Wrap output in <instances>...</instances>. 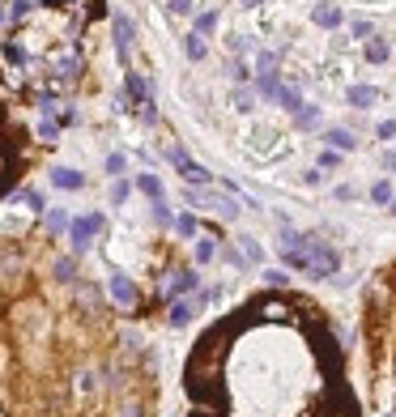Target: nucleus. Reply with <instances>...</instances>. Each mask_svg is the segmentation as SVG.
I'll use <instances>...</instances> for the list:
<instances>
[{"label":"nucleus","mask_w":396,"mask_h":417,"mask_svg":"<svg viewBox=\"0 0 396 417\" xmlns=\"http://www.w3.org/2000/svg\"><path fill=\"white\" fill-rule=\"evenodd\" d=\"M188 201L192 205H209L217 217H226V222H235V217H239V205L230 201V196H217V192H205V187H196V192L188 187Z\"/></svg>","instance_id":"nucleus-1"},{"label":"nucleus","mask_w":396,"mask_h":417,"mask_svg":"<svg viewBox=\"0 0 396 417\" xmlns=\"http://www.w3.org/2000/svg\"><path fill=\"white\" fill-rule=\"evenodd\" d=\"M103 230V213H86V217H77V222L68 226V238H72V252H86L90 247V238Z\"/></svg>","instance_id":"nucleus-2"},{"label":"nucleus","mask_w":396,"mask_h":417,"mask_svg":"<svg viewBox=\"0 0 396 417\" xmlns=\"http://www.w3.org/2000/svg\"><path fill=\"white\" fill-rule=\"evenodd\" d=\"M307 256H311V273H315V277H333L337 268H341L337 247H328V243H319V238L311 243V252H307Z\"/></svg>","instance_id":"nucleus-3"},{"label":"nucleus","mask_w":396,"mask_h":417,"mask_svg":"<svg viewBox=\"0 0 396 417\" xmlns=\"http://www.w3.org/2000/svg\"><path fill=\"white\" fill-rule=\"evenodd\" d=\"M123 94H128V103H154V90H150V81L141 77V72H128V77H123Z\"/></svg>","instance_id":"nucleus-4"},{"label":"nucleus","mask_w":396,"mask_h":417,"mask_svg":"<svg viewBox=\"0 0 396 417\" xmlns=\"http://www.w3.org/2000/svg\"><path fill=\"white\" fill-rule=\"evenodd\" d=\"M52 183H56L60 192H81V187H86V175H81V170H72V166H56V170H52Z\"/></svg>","instance_id":"nucleus-5"},{"label":"nucleus","mask_w":396,"mask_h":417,"mask_svg":"<svg viewBox=\"0 0 396 417\" xmlns=\"http://www.w3.org/2000/svg\"><path fill=\"white\" fill-rule=\"evenodd\" d=\"M196 289V273L192 268H184V273H170V281L162 285V298H179V294Z\"/></svg>","instance_id":"nucleus-6"},{"label":"nucleus","mask_w":396,"mask_h":417,"mask_svg":"<svg viewBox=\"0 0 396 417\" xmlns=\"http://www.w3.org/2000/svg\"><path fill=\"white\" fill-rule=\"evenodd\" d=\"M324 141H328V150H337V154L358 150V136H354L350 128H328V132H324Z\"/></svg>","instance_id":"nucleus-7"},{"label":"nucleus","mask_w":396,"mask_h":417,"mask_svg":"<svg viewBox=\"0 0 396 417\" xmlns=\"http://www.w3.org/2000/svg\"><path fill=\"white\" fill-rule=\"evenodd\" d=\"M111 298H115L119 307H137V285H132L128 277L115 273V277H111Z\"/></svg>","instance_id":"nucleus-8"},{"label":"nucleus","mask_w":396,"mask_h":417,"mask_svg":"<svg viewBox=\"0 0 396 417\" xmlns=\"http://www.w3.org/2000/svg\"><path fill=\"white\" fill-rule=\"evenodd\" d=\"M52 72H56L60 81H72V77H77V72H81V56H77V52H64V56H56Z\"/></svg>","instance_id":"nucleus-9"},{"label":"nucleus","mask_w":396,"mask_h":417,"mask_svg":"<svg viewBox=\"0 0 396 417\" xmlns=\"http://www.w3.org/2000/svg\"><path fill=\"white\" fill-rule=\"evenodd\" d=\"M281 81H277V72H260V77H256V94L260 98H268V103H281Z\"/></svg>","instance_id":"nucleus-10"},{"label":"nucleus","mask_w":396,"mask_h":417,"mask_svg":"<svg viewBox=\"0 0 396 417\" xmlns=\"http://www.w3.org/2000/svg\"><path fill=\"white\" fill-rule=\"evenodd\" d=\"M345 98H350V107L366 111V107L379 103V90H375V85H350V94H345Z\"/></svg>","instance_id":"nucleus-11"},{"label":"nucleus","mask_w":396,"mask_h":417,"mask_svg":"<svg viewBox=\"0 0 396 417\" xmlns=\"http://www.w3.org/2000/svg\"><path fill=\"white\" fill-rule=\"evenodd\" d=\"M115 52H119V60H128V52H132V21L128 17H115Z\"/></svg>","instance_id":"nucleus-12"},{"label":"nucleus","mask_w":396,"mask_h":417,"mask_svg":"<svg viewBox=\"0 0 396 417\" xmlns=\"http://www.w3.org/2000/svg\"><path fill=\"white\" fill-rule=\"evenodd\" d=\"M179 175L188 179V187H192V183H196V187H205V183L213 179V175H209V170H205L201 162H192V158H184V162H179Z\"/></svg>","instance_id":"nucleus-13"},{"label":"nucleus","mask_w":396,"mask_h":417,"mask_svg":"<svg viewBox=\"0 0 396 417\" xmlns=\"http://www.w3.org/2000/svg\"><path fill=\"white\" fill-rule=\"evenodd\" d=\"M311 17H315V26H328V30H333V26H341V21H345L337 5H315V13H311Z\"/></svg>","instance_id":"nucleus-14"},{"label":"nucleus","mask_w":396,"mask_h":417,"mask_svg":"<svg viewBox=\"0 0 396 417\" xmlns=\"http://www.w3.org/2000/svg\"><path fill=\"white\" fill-rule=\"evenodd\" d=\"M137 187L150 196V201H162V179L158 175H137Z\"/></svg>","instance_id":"nucleus-15"},{"label":"nucleus","mask_w":396,"mask_h":417,"mask_svg":"<svg viewBox=\"0 0 396 417\" xmlns=\"http://www.w3.org/2000/svg\"><path fill=\"white\" fill-rule=\"evenodd\" d=\"M184 52H188V60H205V34L192 30V34L184 39Z\"/></svg>","instance_id":"nucleus-16"},{"label":"nucleus","mask_w":396,"mask_h":417,"mask_svg":"<svg viewBox=\"0 0 396 417\" xmlns=\"http://www.w3.org/2000/svg\"><path fill=\"white\" fill-rule=\"evenodd\" d=\"M388 56H392V52H388L384 39H366V60H370V64H384Z\"/></svg>","instance_id":"nucleus-17"},{"label":"nucleus","mask_w":396,"mask_h":417,"mask_svg":"<svg viewBox=\"0 0 396 417\" xmlns=\"http://www.w3.org/2000/svg\"><path fill=\"white\" fill-rule=\"evenodd\" d=\"M315 124H319V111H315V107L303 103L299 111H294V128H315Z\"/></svg>","instance_id":"nucleus-18"},{"label":"nucleus","mask_w":396,"mask_h":417,"mask_svg":"<svg viewBox=\"0 0 396 417\" xmlns=\"http://www.w3.org/2000/svg\"><path fill=\"white\" fill-rule=\"evenodd\" d=\"M192 311H196V303H175V307H170V315H166V320L175 324V328H184V324L192 320Z\"/></svg>","instance_id":"nucleus-19"},{"label":"nucleus","mask_w":396,"mask_h":417,"mask_svg":"<svg viewBox=\"0 0 396 417\" xmlns=\"http://www.w3.org/2000/svg\"><path fill=\"white\" fill-rule=\"evenodd\" d=\"M72 222H68V213L64 209H47V230H52V234H60V230H68Z\"/></svg>","instance_id":"nucleus-20"},{"label":"nucleus","mask_w":396,"mask_h":417,"mask_svg":"<svg viewBox=\"0 0 396 417\" xmlns=\"http://www.w3.org/2000/svg\"><path fill=\"white\" fill-rule=\"evenodd\" d=\"M56 281H77V260H56Z\"/></svg>","instance_id":"nucleus-21"},{"label":"nucleus","mask_w":396,"mask_h":417,"mask_svg":"<svg viewBox=\"0 0 396 417\" xmlns=\"http://www.w3.org/2000/svg\"><path fill=\"white\" fill-rule=\"evenodd\" d=\"M260 72H277V52H256V77Z\"/></svg>","instance_id":"nucleus-22"},{"label":"nucleus","mask_w":396,"mask_h":417,"mask_svg":"<svg viewBox=\"0 0 396 417\" xmlns=\"http://www.w3.org/2000/svg\"><path fill=\"white\" fill-rule=\"evenodd\" d=\"M235 107H239V111H252V107H256V90L239 85V90H235Z\"/></svg>","instance_id":"nucleus-23"},{"label":"nucleus","mask_w":396,"mask_h":417,"mask_svg":"<svg viewBox=\"0 0 396 417\" xmlns=\"http://www.w3.org/2000/svg\"><path fill=\"white\" fill-rule=\"evenodd\" d=\"M370 201H375V205H392V183H388V179H379L375 187H370Z\"/></svg>","instance_id":"nucleus-24"},{"label":"nucleus","mask_w":396,"mask_h":417,"mask_svg":"<svg viewBox=\"0 0 396 417\" xmlns=\"http://www.w3.org/2000/svg\"><path fill=\"white\" fill-rule=\"evenodd\" d=\"M350 30H354V39H362V43H366V39H375V26H370L366 17H354V21H350Z\"/></svg>","instance_id":"nucleus-25"},{"label":"nucleus","mask_w":396,"mask_h":417,"mask_svg":"<svg viewBox=\"0 0 396 417\" xmlns=\"http://www.w3.org/2000/svg\"><path fill=\"white\" fill-rule=\"evenodd\" d=\"M5 60H9V64H30L26 47H17V43H5Z\"/></svg>","instance_id":"nucleus-26"},{"label":"nucleus","mask_w":396,"mask_h":417,"mask_svg":"<svg viewBox=\"0 0 396 417\" xmlns=\"http://www.w3.org/2000/svg\"><path fill=\"white\" fill-rule=\"evenodd\" d=\"M337 166H341V154L324 145V150H319V170H337Z\"/></svg>","instance_id":"nucleus-27"},{"label":"nucleus","mask_w":396,"mask_h":417,"mask_svg":"<svg viewBox=\"0 0 396 417\" xmlns=\"http://www.w3.org/2000/svg\"><path fill=\"white\" fill-rule=\"evenodd\" d=\"M217 256V247H213V238H201V243H196V260H201V264H209Z\"/></svg>","instance_id":"nucleus-28"},{"label":"nucleus","mask_w":396,"mask_h":417,"mask_svg":"<svg viewBox=\"0 0 396 417\" xmlns=\"http://www.w3.org/2000/svg\"><path fill=\"white\" fill-rule=\"evenodd\" d=\"M217 26V13H196V34H209Z\"/></svg>","instance_id":"nucleus-29"},{"label":"nucleus","mask_w":396,"mask_h":417,"mask_svg":"<svg viewBox=\"0 0 396 417\" xmlns=\"http://www.w3.org/2000/svg\"><path fill=\"white\" fill-rule=\"evenodd\" d=\"M123 170H128V158H123V154H111V158H107V175H123Z\"/></svg>","instance_id":"nucleus-30"},{"label":"nucleus","mask_w":396,"mask_h":417,"mask_svg":"<svg viewBox=\"0 0 396 417\" xmlns=\"http://www.w3.org/2000/svg\"><path fill=\"white\" fill-rule=\"evenodd\" d=\"M128 192H132L128 183H123V179H115V183H111V201H115V205H123V201H128Z\"/></svg>","instance_id":"nucleus-31"},{"label":"nucleus","mask_w":396,"mask_h":417,"mask_svg":"<svg viewBox=\"0 0 396 417\" xmlns=\"http://www.w3.org/2000/svg\"><path fill=\"white\" fill-rule=\"evenodd\" d=\"M166 9H170V13H184V17H188V13H196L192 0H166Z\"/></svg>","instance_id":"nucleus-32"},{"label":"nucleus","mask_w":396,"mask_h":417,"mask_svg":"<svg viewBox=\"0 0 396 417\" xmlns=\"http://www.w3.org/2000/svg\"><path fill=\"white\" fill-rule=\"evenodd\" d=\"M26 13H30V0H13V5H9V17H13V21H21Z\"/></svg>","instance_id":"nucleus-33"},{"label":"nucleus","mask_w":396,"mask_h":417,"mask_svg":"<svg viewBox=\"0 0 396 417\" xmlns=\"http://www.w3.org/2000/svg\"><path fill=\"white\" fill-rule=\"evenodd\" d=\"M230 77H235V81L243 85L247 77H252V72H247V64H243V60H230Z\"/></svg>","instance_id":"nucleus-34"},{"label":"nucleus","mask_w":396,"mask_h":417,"mask_svg":"<svg viewBox=\"0 0 396 417\" xmlns=\"http://www.w3.org/2000/svg\"><path fill=\"white\" fill-rule=\"evenodd\" d=\"M175 230H179V234H196V217H188V213L175 217Z\"/></svg>","instance_id":"nucleus-35"},{"label":"nucleus","mask_w":396,"mask_h":417,"mask_svg":"<svg viewBox=\"0 0 396 417\" xmlns=\"http://www.w3.org/2000/svg\"><path fill=\"white\" fill-rule=\"evenodd\" d=\"M154 222H158V226H170V209H166L162 201H154Z\"/></svg>","instance_id":"nucleus-36"},{"label":"nucleus","mask_w":396,"mask_h":417,"mask_svg":"<svg viewBox=\"0 0 396 417\" xmlns=\"http://www.w3.org/2000/svg\"><path fill=\"white\" fill-rule=\"evenodd\" d=\"M226 47H230L235 56H243V52H247V39H243V34H230V39H226Z\"/></svg>","instance_id":"nucleus-37"},{"label":"nucleus","mask_w":396,"mask_h":417,"mask_svg":"<svg viewBox=\"0 0 396 417\" xmlns=\"http://www.w3.org/2000/svg\"><path fill=\"white\" fill-rule=\"evenodd\" d=\"M56 132H60V128L52 124V119H43V124H39V136H43V141H56Z\"/></svg>","instance_id":"nucleus-38"},{"label":"nucleus","mask_w":396,"mask_h":417,"mask_svg":"<svg viewBox=\"0 0 396 417\" xmlns=\"http://www.w3.org/2000/svg\"><path fill=\"white\" fill-rule=\"evenodd\" d=\"M396 136V124H392V119H384V124H379V141H392Z\"/></svg>","instance_id":"nucleus-39"},{"label":"nucleus","mask_w":396,"mask_h":417,"mask_svg":"<svg viewBox=\"0 0 396 417\" xmlns=\"http://www.w3.org/2000/svg\"><path fill=\"white\" fill-rule=\"evenodd\" d=\"M21 201H26L30 209H43V196H39V192H21Z\"/></svg>","instance_id":"nucleus-40"},{"label":"nucleus","mask_w":396,"mask_h":417,"mask_svg":"<svg viewBox=\"0 0 396 417\" xmlns=\"http://www.w3.org/2000/svg\"><path fill=\"white\" fill-rule=\"evenodd\" d=\"M264 281H268V285H286V273H277V268H268V273H264Z\"/></svg>","instance_id":"nucleus-41"},{"label":"nucleus","mask_w":396,"mask_h":417,"mask_svg":"<svg viewBox=\"0 0 396 417\" xmlns=\"http://www.w3.org/2000/svg\"><path fill=\"white\" fill-rule=\"evenodd\" d=\"M354 196H358V192H354L350 183H341V187H337V201H354Z\"/></svg>","instance_id":"nucleus-42"},{"label":"nucleus","mask_w":396,"mask_h":417,"mask_svg":"<svg viewBox=\"0 0 396 417\" xmlns=\"http://www.w3.org/2000/svg\"><path fill=\"white\" fill-rule=\"evenodd\" d=\"M9 166H13V162H9V154L0 150V183H5V175H9Z\"/></svg>","instance_id":"nucleus-43"},{"label":"nucleus","mask_w":396,"mask_h":417,"mask_svg":"<svg viewBox=\"0 0 396 417\" xmlns=\"http://www.w3.org/2000/svg\"><path fill=\"white\" fill-rule=\"evenodd\" d=\"M379 166H384V170H396V154H392V150H388V154H384V158H379Z\"/></svg>","instance_id":"nucleus-44"},{"label":"nucleus","mask_w":396,"mask_h":417,"mask_svg":"<svg viewBox=\"0 0 396 417\" xmlns=\"http://www.w3.org/2000/svg\"><path fill=\"white\" fill-rule=\"evenodd\" d=\"M119 417H141V405H123V409H119Z\"/></svg>","instance_id":"nucleus-45"},{"label":"nucleus","mask_w":396,"mask_h":417,"mask_svg":"<svg viewBox=\"0 0 396 417\" xmlns=\"http://www.w3.org/2000/svg\"><path fill=\"white\" fill-rule=\"evenodd\" d=\"M47 5H77V0H47Z\"/></svg>","instance_id":"nucleus-46"},{"label":"nucleus","mask_w":396,"mask_h":417,"mask_svg":"<svg viewBox=\"0 0 396 417\" xmlns=\"http://www.w3.org/2000/svg\"><path fill=\"white\" fill-rule=\"evenodd\" d=\"M247 5H252V9H256V5H268V0H247Z\"/></svg>","instance_id":"nucleus-47"},{"label":"nucleus","mask_w":396,"mask_h":417,"mask_svg":"<svg viewBox=\"0 0 396 417\" xmlns=\"http://www.w3.org/2000/svg\"><path fill=\"white\" fill-rule=\"evenodd\" d=\"M5 17H9V13H5V9H0V26H5Z\"/></svg>","instance_id":"nucleus-48"},{"label":"nucleus","mask_w":396,"mask_h":417,"mask_svg":"<svg viewBox=\"0 0 396 417\" xmlns=\"http://www.w3.org/2000/svg\"><path fill=\"white\" fill-rule=\"evenodd\" d=\"M388 209H392V213H396V196H392V205H388Z\"/></svg>","instance_id":"nucleus-49"}]
</instances>
